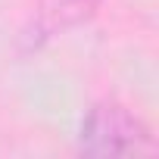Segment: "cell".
<instances>
[{
  "label": "cell",
  "mask_w": 159,
  "mask_h": 159,
  "mask_svg": "<svg viewBox=\"0 0 159 159\" xmlns=\"http://www.w3.org/2000/svg\"><path fill=\"white\" fill-rule=\"evenodd\" d=\"M94 3L97 0H44L38 16V31H56L62 25H72L81 16H88Z\"/></svg>",
  "instance_id": "cell-2"
},
{
  "label": "cell",
  "mask_w": 159,
  "mask_h": 159,
  "mask_svg": "<svg viewBox=\"0 0 159 159\" xmlns=\"http://www.w3.org/2000/svg\"><path fill=\"white\" fill-rule=\"evenodd\" d=\"M81 137L88 153H125L137 150V143L147 140V131L122 106H97L88 116Z\"/></svg>",
  "instance_id": "cell-1"
}]
</instances>
